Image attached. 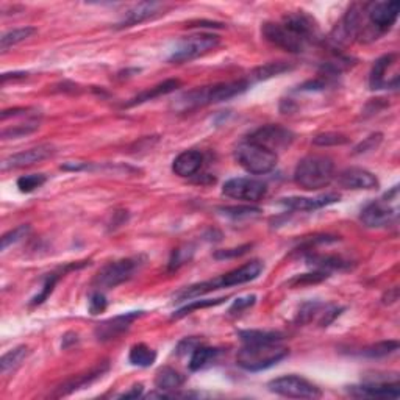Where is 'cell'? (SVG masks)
Wrapping results in <instances>:
<instances>
[{"instance_id":"2e32d148","label":"cell","mask_w":400,"mask_h":400,"mask_svg":"<svg viewBox=\"0 0 400 400\" xmlns=\"http://www.w3.org/2000/svg\"><path fill=\"white\" fill-rule=\"evenodd\" d=\"M347 392L354 397L371 399H399L400 388L397 381H366L363 385L347 388Z\"/></svg>"},{"instance_id":"ac0fdd59","label":"cell","mask_w":400,"mask_h":400,"mask_svg":"<svg viewBox=\"0 0 400 400\" xmlns=\"http://www.w3.org/2000/svg\"><path fill=\"white\" fill-rule=\"evenodd\" d=\"M141 316H143V311H132L103 321L96 327V338L98 341H112L130 329L132 324Z\"/></svg>"},{"instance_id":"d6a6232c","label":"cell","mask_w":400,"mask_h":400,"mask_svg":"<svg viewBox=\"0 0 400 400\" xmlns=\"http://www.w3.org/2000/svg\"><path fill=\"white\" fill-rule=\"evenodd\" d=\"M291 64L285 63V61H277V63H268L261 67H256V69L252 72V78L255 80H266L270 77L280 76L283 72L291 71Z\"/></svg>"},{"instance_id":"8fae6325","label":"cell","mask_w":400,"mask_h":400,"mask_svg":"<svg viewBox=\"0 0 400 400\" xmlns=\"http://www.w3.org/2000/svg\"><path fill=\"white\" fill-rule=\"evenodd\" d=\"M363 10L358 5H352L344 15L341 22L335 27L330 35V40L336 46H349L360 38L363 32Z\"/></svg>"},{"instance_id":"4dcf8cb0","label":"cell","mask_w":400,"mask_h":400,"mask_svg":"<svg viewBox=\"0 0 400 400\" xmlns=\"http://www.w3.org/2000/svg\"><path fill=\"white\" fill-rule=\"evenodd\" d=\"M35 33H36V28L33 27H22V28L11 30V32L5 33L2 36V40H0V49H2V52L8 51L10 47H13L16 44H19V42L22 41L32 38Z\"/></svg>"},{"instance_id":"30bf717a","label":"cell","mask_w":400,"mask_h":400,"mask_svg":"<svg viewBox=\"0 0 400 400\" xmlns=\"http://www.w3.org/2000/svg\"><path fill=\"white\" fill-rule=\"evenodd\" d=\"M397 55L390 53L379 58L372 66L371 76H369V86L371 89H388L397 88L399 85V71H397Z\"/></svg>"},{"instance_id":"1f68e13d","label":"cell","mask_w":400,"mask_h":400,"mask_svg":"<svg viewBox=\"0 0 400 400\" xmlns=\"http://www.w3.org/2000/svg\"><path fill=\"white\" fill-rule=\"evenodd\" d=\"M399 350V342L397 341H381L377 344H372V346L365 347L360 352L361 356H366V358H385V356L391 355Z\"/></svg>"},{"instance_id":"d4e9b609","label":"cell","mask_w":400,"mask_h":400,"mask_svg":"<svg viewBox=\"0 0 400 400\" xmlns=\"http://www.w3.org/2000/svg\"><path fill=\"white\" fill-rule=\"evenodd\" d=\"M180 85H182L180 80H166V82L159 83L157 86H153V88L147 89V91H143L137 97H133L130 102L125 103V107L141 105V103H144V102H149V101H153V98H157V97L169 94V92H174Z\"/></svg>"},{"instance_id":"7a4b0ae2","label":"cell","mask_w":400,"mask_h":400,"mask_svg":"<svg viewBox=\"0 0 400 400\" xmlns=\"http://www.w3.org/2000/svg\"><path fill=\"white\" fill-rule=\"evenodd\" d=\"M249 80H236V82H227L213 86H204L183 94L178 98V110L180 112H189L193 108L211 105V103H219L229 98L243 94L249 88Z\"/></svg>"},{"instance_id":"52a82bcc","label":"cell","mask_w":400,"mask_h":400,"mask_svg":"<svg viewBox=\"0 0 400 400\" xmlns=\"http://www.w3.org/2000/svg\"><path fill=\"white\" fill-rule=\"evenodd\" d=\"M219 44V38L216 35L204 33V35H194L189 38L183 40L178 44L174 52L171 53L169 61L171 63H186V61H193L199 57H204L205 53L211 52Z\"/></svg>"},{"instance_id":"f35d334b","label":"cell","mask_w":400,"mask_h":400,"mask_svg":"<svg viewBox=\"0 0 400 400\" xmlns=\"http://www.w3.org/2000/svg\"><path fill=\"white\" fill-rule=\"evenodd\" d=\"M46 183V175L42 174H32V175H24L17 180V188L22 193H32L36 188L42 186Z\"/></svg>"},{"instance_id":"8992f818","label":"cell","mask_w":400,"mask_h":400,"mask_svg":"<svg viewBox=\"0 0 400 400\" xmlns=\"http://www.w3.org/2000/svg\"><path fill=\"white\" fill-rule=\"evenodd\" d=\"M268 388L277 396L289 399H319L322 396V391L316 385L299 375H283L269 381Z\"/></svg>"},{"instance_id":"c3c4849f","label":"cell","mask_w":400,"mask_h":400,"mask_svg":"<svg viewBox=\"0 0 400 400\" xmlns=\"http://www.w3.org/2000/svg\"><path fill=\"white\" fill-rule=\"evenodd\" d=\"M141 392H143V385H134L130 391H127L124 394H121L119 397L122 399H132V397H139Z\"/></svg>"},{"instance_id":"7c38bea8","label":"cell","mask_w":400,"mask_h":400,"mask_svg":"<svg viewBox=\"0 0 400 400\" xmlns=\"http://www.w3.org/2000/svg\"><path fill=\"white\" fill-rule=\"evenodd\" d=\"M249 139L277 153L293 144L294 133L281 125H264L252 133Z\"/></svg>"},{"instance_id":"5b68a950","label":"cell","mask_w":400,"mask_h":400,"mask_svg":"<svg viewBox=\"0 0 400 400\" xmlns=\"http://www.w3.org/2000/svg\"><path fill=\"white\" fill-rule=\"evenodd\" d=\"M141 258H124L103 266L94 279V285L98 289H112L122 285V283L130 280L141 268Z\"/></svg>"},{"instance_id":"5bb4252c","label":"cell","mask_w":400,"mask_h":400,"mask_svg":"<svg viewBox=\"0 0 400 400\" xmlns=\"http://www.w3.org/2000/svg\"><path fill=\"white\" fill-rule=\"evenodd\" d=\"M281 24L291 30L293 33L308 42V44H313V42H318L321 40V30H319L318 22L313 19L310 15L304 13V11L286 15L283 17Z\"/></svg>"},{"instance_id":"d590c367","label":"cell","mask_w":400,"mask_h":400,"mask_svg":"<svg viewBox=\"0 0 400 400\" xmlns=\"http://www.w3.org/2000/svg\"><path fill=\"white\" fill-rule=\"evenodd\" d=\"M224 299H205V300H193V302L188 304L186 306H183V308L178 310L177 313H174V319L178 318H183L189 315V313H193L194 310H199V308H208V306H214V305H219L223 304Z\"/></svg>"},{"instance_id":"f546056e","label":"cell","mask_w":400,"mask_h":400,"mask_svg":"<svg viewBox=\"0 0 400 400\" xmlns=\"http://www.w3.org/2000/svg\"><path fill=\"white\" fill-rule=\"evenodd\" d=\"M128 360L133 366L138 367H149L157 360V352L152 350L149 346L146 344H134V346L130 349V355H128Z\"/></svg>"},{"instance_id":"4fadbf2b","label":"cell","mask_w":400,"mask_h":400,"mask_svg":"<svg viewBox=\"0 0 400 400\" xmlns=\"http://www.w3.org/2000/svg\"><path fill=\"white\" fill-rule=\"evenodd\" d=\"M363 11L367 16L369 22L379 33L386 32L396 24L400 11V2H372L363 7Z\"/></svg>"},{"instance_id":"d6986e66","label":"cell","mask_w":400,"mask_h":400,"mask_svg":"<svg viewBox=\"0 0 400 400\" xmlns=\"http://www.w3.org/2000/svg\"><path fill=\"white\" fill-rule=\"evenodd\" d=\"M168 8V5H164L162 2H141L137 3L133 8L127 11V15L124 16L118 24V28H127L138 26V24H143L149 19H153L158 15H162L163 11Z\"/></svg>"},{"instance_id":"9a60e30c","label":"cell","mask_w":400,"mask_h":400,"mask_svg":"<svg viewBox=\"0 0 400 400\" xmlns=\"http://www.w3.org/2000/svg\"><path fill=\"white\" fill-rule=\"evenodd\" d=\"M397 219V208L391 207L386 199L369 204L361 213V223L369 229L386 227Z\"/></svg>"},{"instance_id":"603a6c76","label":"cell","mask_w":400,"mask_h":400,"mask_svg":"<svg viewBox=\"0 0 400 400\" xmlns=\"http://www.w3.org/2000/svg\"><path fill=\"white\" fill-rule=\"evenodd\" d=\"M204 155L199 150H184L172 163V171L178 177H193L202 168Z\"/></svg>"},{"instance_id":"e0dca14e","label":"cell","mask_w":400,"mask_h":400,"mask_svg":"<svg viewBox=\"0 0 400 400\" xmlns=\"http://www.w3.org/2000/svg\"><path fill=\"white\" fill-rule=\"evenodd\" d=\"M53 153L55 150L51 144H42L38 147H32V149H28V150L13 153V155H10L2 162V171L19 169V168H27V166H33L36 163L44 162V159H47L49 157H52Z\"/></svg>"},{"instance_id":"836d02e7","label":"cell","mask_w":400,"mask_h":400,"mask_svg":"<svg viewBox=\"0 0 400 400\" xmlns=\"http://www.w3.org/2000/svg\"><path fill=\"white\" fill-rule=\"evenodd\" d=\"M40 127V121L38 119H32L26 122V124H19L15 125L13 128H5L2 132V138L3 139H15V138H21L26 137V134L33 133L35 130H38Z\"/></svg>"},{"instance_id":"ba28073f","label":"cell","mask_w":400,"mask_h":400,"mask_svg":"<svg viewBox=\"0 0 400 400\" xmlns=\"http://www.w3.org/2000/svg\"><path fill=\"white\" fill-rule=\"evenodd\" d=\"M261 33L264 36V40L270 44H274L277 47L283 49V51L291 52V53H300L305 52V49L310 44L306 41H304L300 36L293 33L288 27L283 26V24H275V22H266L261 28Z\"/></svg>"},{"instance_id":"7dc6e473","label":"cell","mask_w":400,"mask_h":400,"mask_svg":"<svg viewBox=\"0 0 400 400\" xmlns=\"http://www.w3.org/2000/svg\"><path fill=\"white\" fill-rule=\"evenodd\" d=\"M247 249H250V245H243V247H238V249H229V250H220L216 252V258H230V256H239L247 252Z\"/></svg>"},{"instance_id":"44dd1931","label":"cell","mask_w":400,"mask_h":400,"mask_svg":"<svg viewBox=\"0 0 400 400\" xmlns=\"http://www.w3.org/2000/svg\"><path fill=\"white\" fill-rule=\"evenodd\" d=\"M338 200H340V194L330 193L319 197H286V199H281L280 204L294 211H315L335 204Z\"/></svg>"},{"instance_id":"277c9868","label":"cell","mask_w":400,"mask_h":400,"mask_svg":"<svg viewBox=\"0 0 400 400\" xmlns=\"http://www.w3.org/2000/svg\"><path fill=\"white\" fill-rule=\"evenodd\" d=\"M235 157L238 164L247 171L249 174L254 175L268 174V172L275 168L277 162H279L277 153L250 139H245L241 144H238Z\"/></svg>"},{"instance_id":"b9f144b4","label":"cell","mask_w":400,"mask_h":400,"mask_svg":"<svg viewBox=\"0 0 400 400\" xmlns=\"http://www.w3.org/2000/svg\"><path fill=\"white\" fill-rule=\"evenodd\" d=\"M220 211H223L225 216H230L233 219L249 218L252 216V214L260 213L258 208H252V207H225V208H220Z\"/></svg>"},{"instance_id":"9c48e42d","label":"cell","mask_w":400,"mask_h":400,"mask_svg":"<svg viewBox=\"0 0 400 400\" xmlns=\"http://www.w3.org/2000/svg\"><path fill=\"white\" fill-rule=\"evenodd\" d=\"M223 193L227 197H230V199L244 200V202H258L266 195L268 186H266V183L255 180V178L238 177V178H230V180H227L224 183Z\"/></svg>"},{"instance_id":"83f0119b","label":"cell","mask_w":400,"mask_h":400,"mask_svg":"<svg viewBox=\"0 0 400 400\" xmlns=\"http://www.w3.org/2000/svg\"><path fill=\"white\" fill-rule=\"evenodd\" d=\"M220 350L214 349V347H207V346H200L195 347L193 352H191V358H189V369L193 372L200 371L207 366H210L213 361H216L219 356Z\"/></svg>"},{"instance_id":"8d00e7d4","label":"cell","mask_w":400,"mask_h":400,"mask_svg":"<svg viewBox=\"0 0 400 400\" xmlns=\"http://www.w3.org/2000/svg\"><path fill=\"white\" fill-rule=\"evenodd\" d=\"M61 279V274H49L44 280V285H42V289L40 294H36L32 299V305H41L44 300L52 294L55 285H57L58 280Z\"/></svg>"},{"instance_id":"f6af8a7d","label":"cell","mask_w":400,"mask_h":400,"mask_svg":"<svg viewBox=\"0 0 400 400\" xmlns=\"http://www.w3.org/2000/svg\"><path fill=\"white\" fill-rule=\"evenodd\" d=\"M255 300H256V297L255 295H247V297H241V299H238L235 304L232 305V308H230V313L233 315V313H243L244 310H247L249 306H252L255 304Z\"/></svg>"},{"instance_id":"e575fe53","label":"cell","mask_w":400,"mask_h":400,"mask_svg":"<svg viewBox=\"0 0 400 400\" xmlns=\"http://www.w3.org/2000/svg\"><path fill=\"white\" fill-rule=\"evenodd\" d=\"M349 143V138L344 137L341 133H335V132H327V133H321L313 139V144L319 146V147H330V146H344Z\"/></svg>"},{"instance_id":"ee69618b","label":"cell","mask_w":400,"mask_h":400,"mask_svg":"<svg viewBox=\"0 0 400 400\" xmlns=\"http://www.w3.org/2000/svg\"><path fill=\"white\" fill-rule=\"evenodd\" d=\"M381 143V134L377 133V134H371V137L366 138L363 143L356 147L355 149V153H363V152H367V150H374V149H377V146Z\"/></svg>"},{"instance_id":"7bdbcfd3","label":"cell","mask_w":400,"mask_h":400,"mask_svg":"<svg viewBox=\"0 0 400 400\" xmlns=\"http://www.w3.org/2000/svg\"><path fill=\"white\" fill-rule=\"evenodd\" d=\"M327 272H322V270H315L313 274H304L300 277H295L291 281H289V285H295V286H302L305 283H319L322 281L324 279H327Z\"/></svg>"},{"instance_id":"f1b7e54d","label":"cell","mask_w":400,"mask_h":400,"mask_svg":"<svg viewBox=\"0 0 400 400\" xmlns=\"http://www.w3.org/2000/svg\"><path fill=\"white\" fill-rule=\"evenodd\" d=\"M30 354V349L27 346H19L10 352L5 354L0 360V371L3 375H7L8 372L15 371V369L19 367L22 365V361L27 358Z\"/></svg>"},{"instance_id":"ffe728a7","label":"cell","mask_w":400,"mask_h":400,"mask_svg":"<svg viewBox=\"0 0 400 400\" xmlns=\"http://www.w3.org/2000/svg\"><path fill=\"white\" fill-rule=\"evenodd\" d=\"M338 183L346 189H377L379 180L372 172L361 168H347L338 175Z\"/></svg>"},{"instance_id":"484cf974","label":"cell","mask_w":400,"mask_h":400,"mask_svg":"<svg viewBox=\"0 0 400 400\" xmlns=\"http://www.w3.org/2000/svg\"><path fill=\"white\" fill-rule=\"evenodd\" d=\"M306 264L316 270H344L350 268V263L342 260L341 256H331V255H308L306 256Z\"/></svg>"},{"instance_id":"7402d4cb","label":"cell","mask_w":400,"mask_h":400,"mask_svg":"<svg viewBox=\"0 0 400 400\" xmlns=\"http://www.w3.org/2000/svg\"><path fill=\"white\" fill-rule=\"evenodd\" d=\"M263 270V263L260 261H250L243 264L241 268L233 269L230 272H227L223 275L224 285L225 288L244 285V283H249L252 280H255L258 275L261 274Z\"/></svg>"},{"instance_id":"74e56055","label":"cell","mask_w":400,"mask_h":400,"mask_svg":"<svg viewBox=\"0 0 400 400\" xmlns=\"http://www.w3.org/2000/svg\"><path fill=\"white\" fill-rule=\"evenodd\" d=\"M194 250L191 245H183V247H178L177 250L172 252V256L169 260V269L171 270H177L180 266H183L184 263H188L193 256Z\"/></svg>"},{"instance_id":"ab89813d","label":"cell","mask_w":400,"mask_h":400,"mask_svg":"<svg viewBox=\"0 0 400 400\" xmlns=\"http://www.w3.org/2000/svg\"><path fill=\"white\" fill-rule=\"evenodd\" d=\"M28 232H30V225H19L17 229L5 233V235L2 236V245H0V249L7 250L10 245L19 243L22 238H26L28 235Z\"/></svg>"},{"instance_id":"60d3db41","label":"cell","mask_w":400,"mask_h":400,"mask_svg":"<svg viewBox=\"0 0 400 400\" xmlns=\"http://www.w3.org/2000/svg\"><path fill=\"white\" fill-rule=\"evenodd\" d=\"M107 306H108V302H107L105 295H103L101 291H96L89 297L88 310H89V313H91L92 316L101 315V313H103V311L107 310Z\"/></svg>"},{"instance_id":"4316f807","label":"cell","mask_w":400,"mask_h":400,"mask_svg":"<svg viewBox=\"0 0 400 400\" xmlns=\"http://www.w3.org/2000/svg\"><path fill=\"white\" fill-rule=\"evenodd\" d=\"M183 375L172 367L159 369L155 377V386L159 391H177L184 383Z\"/></svg>"},{"instance_id":"3957f363","label":"cell","mask_w":400,"mask_h":400,"mask_svg":"<svg viewBox=\"0 0 400 400\" xmlns=\"http://www.w3.org/2000/svg\"><path fill=\"white\" fill-rule=\"evenodd\" d=\"M333 178L335 163L325 155H308L302 158L294 172V182L306 191L327 188Z\"/></svg>"},{"instance_id":"bcb514c9","label":"cell","mask_w":400,"mask_h":400,"mask_svg":"<svg viewBox=\"0 0 400 400\" xmlns=\"http://www.w3.org/2000/svg\"><path fill=\"white\" fill-rule=\"evenodd\" d=\"M200 340H197V338H186V340H183L180 344H178L177 347V354L178 355H184L188 352H193L195 347L200 346Z\"/></svg>"},{"instance_id":"cb8c5ba5","label":"cell","mask_w":400,"mask_h":400,"mask_svg":"<svg viewBox=\"0 0 400 400\" xmlns=\"http://www.w3.org/2000/svg\"><path fill=\"white\" fill-rule=\"evenodd\" d=\"M108 371V365H102V366H98L96 367L94 371H91L88 374H85V375H78V377L76 379H71V380H67L64 385H61L58 388V392L55 394L57 397H61V396H67V394H71L73 391H77V390H82V388H86V386H89L94 383V381L97 379H101L103 374H105Z\"/></svg>"},{"instance_id":"6da1fadb","label":"cell","mask_w":400,"mask_h":400,"mask_svg":"<svg viewBox=\"0 0 400 400\" xmlns=\"http://www.w3.org/2000/svg\"><path fill=\"white\" fill-rule=\"evenodd\" d=\"M243 349L238 352L236 363L239 367L249 372L264 371L272 367L288 355L283 346V335L269 330H245L239 331Z\"/></svg>"}]
</instances>
